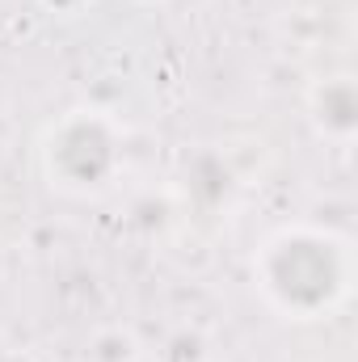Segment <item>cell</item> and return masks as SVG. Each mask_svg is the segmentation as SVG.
<instances>
[{"instance_id":"6da1fadb","label":"cell","mask_w":358,"mask_h":362,"mask_svg":"<svg viewBox=\"0 0 358 362\" xmlns=\"http://www.w3.org/2000/svg\"><path fill=\"white\" fill-rule=\"evenodd\" d=\"M253 291L274 316L312 325L346 308L354 291L350 236L321 223H287L253 253Z\"/></svg>"},{"instance_id":"7a4b0ae2","label":"cell","mask_w":358,"mask_h":362,"mask_svg":"<svg viewBox=\"0 0 358 362\" xmlns=\"http://www.w3.org/2000/svg\"><path fill=\"white\" fill-rule=\"evenodd\" d=\"M38 165L51 189L97 198L122 173V127L101 110H68L42 131Z\"/></svg>"},{"instance_id":"3957f363","label":"cell","mask_w":358,"mask_h":362,"mask_svg":"<svg viewBox=\"0 0 358 362\" xmlns=\"http://www.w3.org/2000/svg\"><path fill=\"white\" fill-rule=\"evenodd\" d=\"M308 118L321 139L346 148L358 131V85L350 76H321L308 89Z\"/></svg>"},{"instance_id":"277c9868","label":"cell","mask_w":358,"mask_h":362,"mask_svg":"<svg viewBox=\"0 0 358 362\" xmlns=\"http://www.w3.org/2000/svg\"><path fill=\"white\" fill-rule=\"evenodd\" d=\"M135 337L131 333H122V329H110V333H101L97 341H93L89 358L85 362H135Z\"/></svg>"},{"instance_id":"5b68a950","label":"cell","mask_w":358,"mask_h":362,"mask_svg":"<svg viewBox=\"0 0 358 362\" xmlns=\"http://www.w3.org/2000/svg\"><path fill=\"white\" fill-rule=\"evenodd\" d=\"M42 4H47V8H55V13H68V17H72L85 0H42Z\"/></svg>"}]
</instances>
